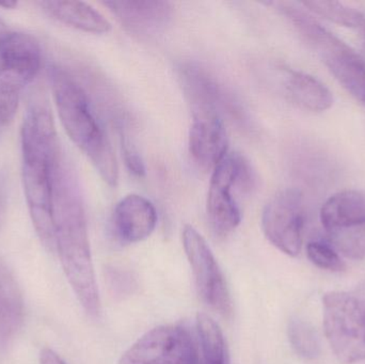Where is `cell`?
<instances>
[{
  "mask_svg": "<svg viewBox=\"0 0 365 364\" xmlns=\"http://www.w3.org/2000/svg\"><path fill=\"white\" fill-rule=\"evenodd\" d=\"M38 4L53 19L81 31L102 34L111 30L108 19L86 2L41 1Z\"/></svg>",
  "mask_w": 365,
  "mask_h": 364,
  "instance_id": "17",
  "label": "cell"
},
{
  "mask_svg": "<svg viewBox=\"0 0 365 364\" xmlns=\"http://www.w3.org/2000/svg\"><path fill=\"white\" fill-rule=\"evenodd\" d=\"M53 216L56 249L64 273L85 311L96 318L101 313V301L85 209L74 173L64 157L56 170Z\"/></svg>",
  "mask_w": 365,
  "mask_h": 364,
  "instance_id": "2",
  "label": "cell"
},
{
  "mask_svg": "<svg viewBox=\"0 0 365 364\" xmlns=\"http://www.w3.org/2000/svg\"><path fill=\"white\" fill-rule=\"evenodd\" d=\"M299 4L310 12L343 27H359L365 23L364 14L342 2L312 0Z\"/></svg>",
  "mask_w": 365,
  "mask_h": 364,
  "instance_id": "19",
  "label": "cell"
},
{
  "mask_svg": "<svg viewBox=\"0 0 365 364\" xmlns=\"http://www.w3.org/2000/svg\"><path fill=\"white\" fill-rule=\"evenodd\" d=\"M21 177L30 217L41 241L56 249L53 227V182L61 162L57 130L45 100L30 104L21 128Z\"/></svg>",
  "mask_w": 365,
  "mask_h": 364,
  "instance_id": "1",
  "label": "cell"
},
{
  "mask_svg": "<svg viewBox=\"0 0 365 364\" xmlns=\"http://www.w3.org/2000/svg\"><path fill=\"white\" fill-rule=\"evenodd\" d=\"M193 277L202 299L225 318L232 314V301L222 271L204 237L192 226H185L182 234Z\"/></svg>",
  "mask_w": 365,
  "mask_h": 364,
  "instance_id": "9",
  "label": "cell"
},
{
  "mask_svg": "<svg viewBox=\"0 0 365 364\" xmlns=\"http://www.w3.org/2000/svg\"><path fill=\"white\" fill-rule=\"evenodd\" d=\"M197 350L190 333L168 325L152 329L133 344L118 364H197Z\"/></svg>",
  "mask_w": 365,
  "mask_h": 364,
  "instance_id": "10",
  "label": "cell"
},
{
  "mask_svg": "<svg viewBox=\"0 0 365 364\" xmlns=\"http://www.w3.org/2000/svg\"><path fill=\"white\" fill-rule=\"evenodd\" d=\"M364 33H365V26H364Z\"/></svg>",
  "mask_w": 365,
  "mask_h": 364,
  "instance_id": "27",
  "label": "cell"
},
{
  "mask_svg": "<svg viewBox=\"0 0 365 364\" xmlns=\"http://www.w3.org/2000/svg\"><path fill=\"white\" fill-rule=\"evenodd\" d=\"M321 222L332 247L351 260L365 256V192L332 194L321 209Z\"/></svg>",
  "mask_w": 365,
  "mask_h": 364,
  "instance_id": "7",
  "label": "cell"
},
{
  "mask_svg": "<svg viewBox=\"0 0 365 364\" xmlns=\"http://www.w3.org/2000/svg\"><path fill=\"white\" fill-rule=\"evenodd\" d=\"M42 51L27 33L8 32L0 40V125H8L19 108L21 90L38 75Z\"/></svg>",
  "mask_w": 365,
  "mask_h": 364,
  "instance_id": "5",
  "label": "cell"
},
{
  "mask_svg": "<svg viewBox=\"0 0 365 364\" xmlns=\"http://www.w3.org/2000/svg\"><path fill=\"white\" fill-rule=\"evenodd\" d=\"M307 254L309 260L319 269L334 273H341L346 269L344 261L330 244L319 241H310L307 245Z\"/></svg>",
  "mask_w": 365,
  "mask_h": 364,
  "instance_id": "21",
  "label": "cell"
},
{
  "mask_svg": "<svg viewBox=\"0 0 365 364\" xmlns=\"http://www.w3.org/2000/svg\"><path fill=\"white\" fill-rule=\"evenodd\" d=\"M24 320L21 288L6 263L0 259V345L16 335Z\"/></svg>",
  "mask_w": 365,
  "mask_h": 364,
  "instance_id": "16",
  "label": "cell"
},
{
  "mask_svg": "<svg viewBox=\"0 0 365 364\" xmlns=\"http://www.w3.org/2000/svg\"><path fill=\"white\" fill-rule=\"evenodd\" d=\"M109 280L111 290L119 296L130 294L135 286L134 279L130 274L118 269H111Z\"/></svg>",
  "mask_w": 365,
  "mask_h": 364,
  "instance_id": "23",
  "label": "cell"
},
{
  "mask_svg": "<svg viewBox=\"0 0 365 364\" xmlns=\"http://www.w3.org/2000/svg\"><path fill=\"white\" fill-rule=\"evenodd\" d=\"M49 79L62 125L71 140L91 160L103 181L117 186L119 166L110 140L101 125L87 92L63 68L53 66Z\"/></svg>",
  "mask_w": 365,
  "mask_h": 364,
  "instance_id": "3",
  "label": "cell"
},
{
  "mask_svg": "<svg viewBox=\"0 0 365 364\" xmlns=\"http://www.w3.org/2000/svg\"><path fill=\"white\" fill-rule=\"evenodd\" d=\"M197 328L203 364H229L225 338L218 324L206 314H199Z\"/></svg>",
  "mask_w": 365,
  "mask_h": 364,
  "instance_id": "18",
  "label": "cell"
},
{
  "mask_svg": "<svg viewBox=\"0 0 365 364\" xmlns=\"http://www.w3.org/2000/svg\"><path fill=\"white\" fill-rule=\"evenodd\" d=\"M158 212L155 207L140 194H128L117 203L113 209V231L123 243L145 241L155 230Z\"/></svg>",
  "mask_w": 365,
  "mask_h": 364,
  "instance_id": "13",
  "label": "cell"
},
{
  "mask_svg": "<svg viewBox=\"0 0 365 364\" xmlns=\"http://www.w3.org/2000/svg\"><path fill=\"white\" fill-rule=\"evenodd\" d=\"M324 331L340 363L365 361V284L324 296Z\"/></svg>",
  "mask_w": 365,
  "mask_h": 364,
  "instance_id": "4",
  "label": "cell"
},
{
  "mask_svg": "<svg viewBox=\"0 0 365 364\" xmlns=\"http://www.w3.org/2000/svg\"><path fill=\"white\" fill-rule=\"evenodd\" d=\"M289 337L292 346L300 357L308 360L319 357V337L310 324L302 320L292 321L289 326Z\"/></svg>",
  "mask_w": 365,
  "mask_h": 364,
  "instance_id": "20",
  "label": "cell"
},
{
  "mask_svg": "<svg viewBox=\"0 0 365 364\" xmlns=\"http://www.w3.org/2000/svg\"><path fill=\"white\" fill-rule=\"evenodd\" d=\"M252 182L250 165L240 154H227L212 171L206 209L210 226L219 236L231 234L242 222L240 207L232 190L237 188L247 192Z\"/></svg>",
  "mask_w": 365,
  "mask_h": 364,
  "instance_id": "6",
  "label": "cell"
},
{
  "mask_svg": "<svg viewBox=\"0 0 365 364\" xmlns=\"http://www.w3.org/2000/svg\"><path fill=\"white\" fill-rule=\"evenodd\" d=\"M40 364H68L66 361L62 360L59 355L56 354L51 348H44L41 352Z\"/></svg>",
  "mask_w": 365,
  "mask_h": 364,
  "instance_id": "24",
  "label": "cell"
},
{
  "mask_svg": "<svg viewBox=\"0 0 365 364\" xmlns=\"http://www.w3.org/2000/svg\"><path fill=\"white\" fill-rule=\"evenodd\" d=\"M328 70L345 90L365 106V61L340 38L326 31L314 45Z\"/></svg>",
  "mask_w": 365,
  "mask_h": 364,
  "instance_id": "12",
  "label": "cell"
},
{
  "mask_svg": "<svg viewBox=\"0 0 365 364\" xmlns=\"http://www.w3.org/2000/svg\"><path fill=\"white\" fill-rule=\"evenodd\" d=\"M304 194L297 188L277 192L264 207L262 229L266 239L289 256H297L304 243Z\"/></svg>",
  "mask_w": 365,
  "mask_h": 364,
  "instance_id": "8",
  "label": "cell"
},
{
  "mask_svg": "<svg viewBox=\"0 0 365 364\" xmlns=\"http://www.w3.org/2000/svg\"><path fill=\"white\" fill-rule=\"evenodd\" d=\"M16 6L17 2L15 1L0 2V6H4L6 9H14Z\"/></svg>",
  "mask_w": 365,
  "mask_h": 364,
  "instance_id": "25",
  "label": "cell"
},
{
  "mask_svg": "<svg viewBox=\"0 0 365 364\" xmlns=\"http://www.w3.org/2000/svg\"><path fill=\"white\" fill-rule=\"evenodd\" d=\"M282 77L285 94L300 108L322 113L334 105L332 92L314 76L299 71L283 70Z\"/></svg>",
  "mask_w": 365,
  "mask_h": 364,
  "instance_id": "15",
  "label": "cell"
},
{
  "mask_svg": "<svg viewBox=\"0 0 365 364\" xmlns=\"http://www.w3.org/2000/svg\"><path fill=\"white\" fill-rule=\"evenodd\" d=\"M122 151H123L124 162H125L128 170L136 177H145V162H143V158H141L140 154L138 153L136 147L128 139H124L122 141Z\"/></svg>",
  "mask_w": 365,
  "mask_h": 364,
  "instance_id": "22",
  "label": "cell"
},
{
  "mask_svg": "<svg viewBox=\"0 0 365 364\" xmlns=\"http://www.w3.org/2000/svg\"><path fill=\"white\" fill-rule=\"evenodd\" d=\"M188 147L199 168L214 170L229 154V138L221 115L210 111H193Z\"/></svg>",
  "mask_w": 365,
  "mask_h": 364,
  "instance_id": "11",
  "label": "cell"
},
{
  "mask_svg": "<svg viewBox=\"0 0 365 364\" xmlns=\"http://www.w3.org/2000/svg\"><path fill=\"white\" fill-rule=\"evenodd\" d=\"M105 6L124 27L139 36H152L164 29L173 16V6L166 1H106Z\"/></svg>",
  "mask_w": 365,
  "mask_h": 364,
  "instance_id": "14",
  "label": "cell"
},
{
  "mask_svg": "<svg viewBox=\"0 0 365 364\" xmlns=\"http://www.w3.org/2000/svg\"><path fill=\"white\" fill-rule=\"evenodd\" d=\"M8 30H6V25H4V21L0 19V40L8 33Z\"/></svg>",
  "mask_w": 365,
  "mask_h": 364,
  "instance_id": "26",
  "label": "cell"
}]
</instances>
